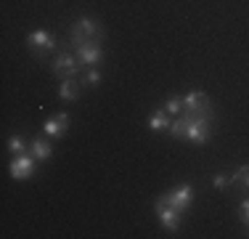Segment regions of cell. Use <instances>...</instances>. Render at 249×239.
I'll use <instances>...</instances> for the list:
<instances>
[{"label": "cell", "mask_w": 249, "mask_h": 239, "mask_svg": "<svg viewBox=\"0 0 249 239\" xmlns=\"http://www.w3.org/2000/svg\"><path fill=\"white\" fill-rule=\"evenodd\" d=\"M241 220H244V223H249V199L241 202Z\"/></svg>", "instance_id": "16"}, {"label": "cell", "mask_w": 249, "mask_h": 239, "mask_svg": "<svg viewBox=\"0 0 249 239\" xmlns=\"http://www.w3.org/2000/svg\"><path fill=\"white\" fill-rule=\"evenodd\" d=\"M53 72H56L58 77H77L80 75V64H77V59L72 56V53H58L56 61H53Z\"/></svg>", "instance_id": "4"}, {"label": "cell", "mask_w": 249, "mask_h": 239, "mask_svg": "<svg viewBox=\"0 0 249 239\" xmlns=\"http://www.w3.org/2000/svg\"><path fill=\"white\" fill-rule=\"evenodd\" d=\"M85 80L90 82V85H96V82H101V75H98L96 69H90V72H88V77H85Z\"/></svg>", "instance_id": "17"}, {"label": "cell", "mask_w": 249, "mask_h": 239, "mask_svg": "<svg viewBox=\"0 0 249 239\" xmlns=\"http://www.w3.org/2000/svg\"><path fill=\"white\" fill-rule=\"evenodd\" d=\"M191 197H194V189L188 186H178V189H173V191H167V194L162 197L167 205H173L175 210H180V213H186L188 210V205H191Z\"/></svg>", "instance_id": "3"}, {"label": "cell", "mask_w": 249, "mask_h": 239, "mask_svg": "<svg viewBox=\"0 0 249 239\" xmlns=\"http://www.w3.org/2000/svg\"><path fill=\"white\" fill-rule=\"evenodd\" d=\"M27 43L35 48V51H53V45H56V38H53L51 32H45V29H37V32H32L27 38Z\"/></svg>", "instance_id": "7"}, {"label": "cell", "mask_w": 249, "mask_h": 239, "mask_svg": "<svg viewBox=\"0 0 249 239\" xmlns=\"http://www.w3.org/2000/svg\"><path fill=\"white\" fill-rule=\"evenodd\" d=\"M32 157L48 159V157H51V143L45 141V139H35V141H32Z\"/></svg>", "instance_id": "12"}, {"label": "cell", "mask_w": 249, "mask_h": 239, "mask_svg": "<svg viewBox=\"0 0 249 239\" xmlns=\"http://www.w3.org/2000/svg\"><path fill=\"white\" fill-rule=\"evenodd\" d=\"M77 96H80V82H77L74 77H67V80L58 85V99L61 101H74Z\"/></svg>", "instance_id": "10"}, {"label": "cell", "mask_w": 249, "mask_h": 239, "mask_svg": "<svg viewBox=\"0 0 249 239\" xmlns=\"http://www.w3.org/2000/svg\"><path fill=\"white\" fill-rule=\"evenodd\" d=\"M77 59H80L85 67H96L101 59H104V51H101L98 43H80L77 45Z\"/></svg>", "instance_id": "6"}, {"label": "cell", "mask_w": 249, "mask_h": 239, "mask_svg": "<svg viewBox=\"0 0 249 239\" xmlns=\"http://www.w3.org/2000/svg\"><path fill=\"white\" fill-rule=\"evenodd\" d=\"M11 178L16 181H24L35 173V157H24V154H14V162H11Z\"/></svg>", "instance_id": "5"}, {"label": "cell", "mask_w": 249, "mask_h": 239, "mask_svg": "<svg viewBox=\"0 0 249 239\" xmlns=\"http://www.w3.org/2000/svg\"><path fill=\"white\" fill-rule=\"evenodd\" d=\"M67 125H69V115H56V117H51L48 122L43 125V130H45V136H53V139H56V136H64L67 133Z\"/></svg>", "instance_id": "8"}, {"label": "cell", "mask_w": 249, "mask_h": 239, "mask_svg": "<svg viewBox=\"0 0 249 239\" xmlns=\"http://www.w3.org/2000/svg\"><path fill=\"white\" fill-rule=\"evenodd\" d=\"M157 215H159V223L164 226V229L167 231H175L178 226H180V210H175L173 205H167V202L162 199V197H159L157 199Z\"/></svg>", "instance_id": "2"}, {"label": "cell", "mask_w": 249, "mask_h": 239, "mask_svg": "<svg viewBox=\"0 0 249 239\" xmlns=\"http://www.w3.org/2000/svg\"><path fill=\"white\" fill-rule=\"evenodd\" d=\"M225 183H228V178H225V176H215V186L217 189H223Z\"/></svg>", "instance_id": "18"}, {"label": "cell", "mask_w": 249, "mask_h": 239, "mask_svg": "<svg viewBox=\"0 0 249 239\" xmlns=\"http://www.w3.org/2000/svg\"><path fill=\"white\" fill-rule=\"evenodd\" d=\"M183 109H194V112H204L210 109V99H207L201 91H194V93H186L183 96Z\"/></svg>", "instance_id": "9"}, {"label": "cell", "mask_w": 249, "mask_h": 239, "mask_svg": "<svg viewBox=\"0 0 249 239\" xmlns=\"http://www.w3.org/2000/svg\"><path fill=\"white\" fill-rule=\"evenodd\" d=\"M170 122H173V120L167 117V112H164V109H157V112L151 115V120H149V128H151V130H167Z\"/></svg>", "instance_id": "11"}, {"label": "cell", "mask_w": 249, "mask_h": 239, "mask_svg": "<svg viewBox=\"0 0 249 239\" xmlns=\"http://www.w3.org/2000/svg\"><path fill=\"white\" fill-rule=\"evenodd\" d=\"M8 149H11L14 154H21V152H24V139H19V136H11V139H8Z\"/></svg>", "instance_id": "15"}, {"label": "cell", "mask_w": 249, "mask_h": 239, "mask_svg": "<svg viewBox=\"0 0 249 239\" xmlns=\"http://www.w3.org/2000/svg\"><path fill=\"white\" fill-rule=\"evenodd\" d=\"M164 112H167V115H180V112H183V96H173V99H167Z\"/></svg>", "instance_id": "13"}, {"label": "cell", "mask_w": 249, "mask_h": 239, "mask_svg": "<svg viewBox=\"0 0 249 239\" xmlns=\"http://www.w3.org/2000/svg\"><path fill=\"white\" fill-rule=\"evenodd\" d=\"M101 35V27L93 19H88V16H82V19L74 21L72 27V43L80 45V43H96Z\"/></svg>", "instance_id": "1"}, {"label": "cell", "mask_w": 249, "mask_h": 239, "mask_svg": "<svg viewBox=\"0 0 249 239\" xmlns=\"http://www.w3.org/2000/svg\"><path fill=\"white\" fill-rule=\"evenodd\" d=\"M233 183H239V186H247L249 189V165H244V167H239V170L233 173V178H231Z\"/></svg>", "instance_id": "14"}]
</instances>
